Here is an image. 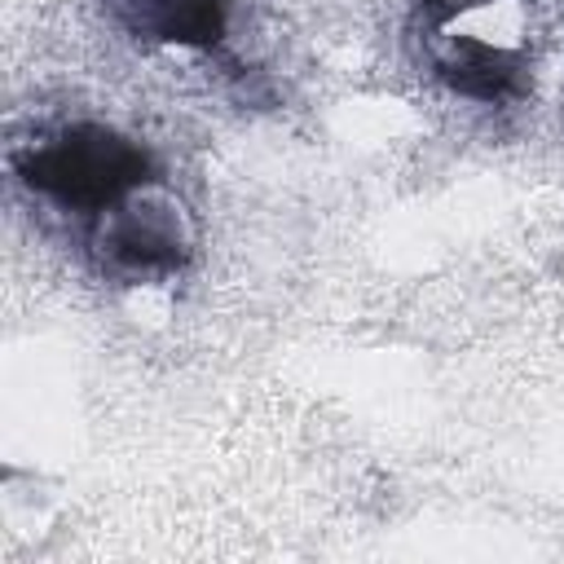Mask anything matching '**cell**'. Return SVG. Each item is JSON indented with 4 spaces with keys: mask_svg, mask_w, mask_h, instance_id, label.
Masks as SVG:
<instances>
[{
    "mask_svg": "<svg viewBox=\"0 0 564 564\" xmlns=\"http://www.w3.org/2000/svg\"><path fill=\"white\" fill-rule=\"evenodd\" d=\"M101 9L141 44L216 53L229 35L234 0H101Z\"/></svg>",
    "mask_w": 564,
    "mask_h": 564,
    "instance_id": "obj_3",
    "label": "cell"
},
{
    "mask_svg": "<svg viewBox=\"0 0 564 564\" xmlns=\"http://www.w3.org/2000/svg\"><path fill=\"white\" fill-rule=\"evenodd\" d=\"M13 176L22 181V189L84 229L132 194L163 185V167L150 145L88 119L31 137L13 154Z\"/></svg>",
    "mask_w": 564,
    "mask_h": 564,
    "instance_id": "obj_1",
    "label": "cell"
},
{
    "mask_svg": "<svg viewBox=\"0 0 564 564\" xmlns=\"http://www.w3.org/2000/svg\"><path fill=\"white\" fill-rule=\"evenodd\" d=\"M84 247L106 282L154 286L185 273L194 256V234L176 198H167L163 185H150L101 220H93L84 229Z\"/></svg>",
    "mask_w": 564,
    "mask_h": 564,
    "instance_id": "obj_2",
    "label": "cell"
}]
</instances>
